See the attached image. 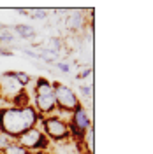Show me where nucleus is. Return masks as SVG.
<instances>
[{"instance_id": "obj_10", "label": "nucleus", "mask_w": 153, "mask_h": 154, "mask_svg": "<svg viewBox=\"0 0 153 154\" xmlns=\"http://www.w3.org/2000/svg\"><path fill=\"white\" fill-rule=\"evenodd\" d=\"M12 33H14V35H19V37L25 38V40L34 38L37 35L35 28H34V26H28V25H14V26H12Z\"/></svg>"}, {"instance_id": "obj_11", "label": "nucleus", "mask_w": 153, "mask_h": 154, "mask_svg": "<svg viewBox=\"0 0 153 154\" xmlns=\"http://www.w3.org/2000/svg\"><path fill=\"white\" fill-rule=\"evenodd\" d=\"M14 40H16V35L11 32V30H5V32H2L0 33V48H9L14 44Z\"/></svg>"}, {"instance_id": "obj_14", "label": "nucleus", "mask_w": 153, "mask_h": 154, "mask_svg": "<svg viewBox=\"0 0 153 154\" xmlns=\"http://www.w3.org/2000/svg\"><path fill=\"white\" fill-rule=\"evenodd\" d=\"M16 138L14 137H11V135H7V133H4V131H0V152L7 147L9 144H12Z\"/></svg>"}, {"instance_id": "obj_18", "label": "nucleus", "mask_w": 153, "mask_h": 154, "mask_svg": "<svg viewBox=\"0 0 153 154\" xmlns=\"http://www.w3.org/2000/svg\"><path fill=\"white\" fill-rule=\"evenodd\" d=\"M92 72H93V70H92V67H85V70H83V72H79V74H77V79H79V81H83V79H86V77L92 75Z\"/></svg>"}, {"instance_id": "obj_13", "label": "nucleus", "mask_w": 153, "mask_h": 154, "mask_svg": "<svg viewBox=\"0 0 153 154\" xmlns=\"http://www.w3.org/2000/svg\"><path fill=\"white\" fill-rule=\"evenodd\" d=\"M12 75H14V79H16L23 88H27L30 82H32V77H30V74H27V72H21V70H19V72H12Z\"/></svg>"}, {"instance_id": "obj_8", "label": "nucleus", "mask_w": 153, "mask_h": 154, "mask_svg": "<svg viewBox=\"0 0 153 154\" xmlns=\"http://www.w3.org/2000/svg\"><path fill=\"white\" fill-rule=\"evenodd\" d=\"M41 49H44V51H48L51 54H57L60 56V53H62V49H65V40L62 37H51V38H46V42L41 46Z\"/></svg>"}, {"instance_id": "obj_5", "label": "nucleus", "mask_w": 153, "mask_h": 154, "mask_svg": "<svg viewBox=\"0 0 153 154\" xmlns=\"http://www.w3.org/2000/svg\"><path fill=\"white\" fill-rule=\"evenodd\" d=\"M16 140L28 152H44V151H49V147H51V142L46 138V135L41 131L39 126H34V128L25 130Z\"/></svg>"}, {"instance_id": "obj_20", "label": "nucleus", "mask_w": 153, "mask_h": 154, "mask_svg": "<svg viewBox=\"0 0 153 154\" xmlns=\"http://www.w3.org/2000/svg\"><path fill=\"white\" fill-rule=\"evenodd\" d=\"M0 56H12V51L5 48H0Z\"/></svg>"}, {"instance_id": "obj_22", "label": "nucleus", "mask_w": 153, "mask_h": 154, "mask_svg": "<svg viewBox=\"0 0 153 154\" xmlns=\"http://www.w3.org/2000/svg\"><path fill=\"white\" fill-rule=\"evenodd\" d=\"M5 30H7V26H5V25H2V23H0V33H2V32H5Z\"/></svg>"}, {"instance_id": "obj_12", "label": "nucleus", "mask_w": 153, "mask_h": 154, "mask_svg": "<svg viewBox=\"0 0 153 154\" xmlns=\"http://www.w3.org/2000/svg\"><path fill=\"white\" fill-rule=\"evenodd\" d=\"M0 154H28V151H27L23 145H19L18 140H14L12 144H9Z\"/></svg>"}, {"instance_id": "obj_4", "label": "nucleus", "mask_w": 153, "mask_h": 154, "mask_svg": "<svg viewBox=\"0 0 153 154\" xmlns=\"http://www.w3.org/2000/svg\"><path fill=\"white\" fill-rule=\"evenodd\" d=\"M53 91H55L57 112L70 114L77 107H81V98L70 86L63 84V82H53Z\"/></svg>"}, {"instance_id": "obj_16", "label": "nucleus", "mask_w": 153, "mask_h": 154, "mask_svg": "<svg viewBox=\"0 0 153 154\" xmlns=\"http://www.w3.org/2000/svg\"><path fill=\"white\" fill-rule=\"evenodd\" d=\"M49 11L46 9H32L30 11V18L32 19H48Z\"/></svg>"}, {"instance_id": "obj_9", "label": "nucleus", "mask_w": 153, "mask_h": 154, "mask_svg": "<svg viewBox=\"0 0 153 154\" xmlns=\"http://www.w3.org/2000/svg\"><path fill=\"white\" fill-rule=\"evenodd\" d=\"M95 131H93V126H90L88 130L85 131V135L81 137V140H79V144H81V147H83V152L85 154H93V151H95V145H93V142H95Z\"/></svg>"}, {"instance_id": "obj_6", "label": "nucleus", "mask_w": 153, "mask_h": 154, "mask_svg": "<svg viewBox=\"0 0 153 154\" xmlns=\"http://www.w3.org/2000/svg\"><path fill=\"white\" fill-rule=\"evenodd\" d=\"M67 125H69V131H70V138L72 140H81V137L85 135V131L93 126V121H92V114L86 110V107H77L74 112H70L67 119Z\"/></svg>"}, {"instance_id": "obj_17", "label": "nucleus", "mask_w": 153, "mask_h": 154, "mask_svg": "<svg viewBox=\"0 0 153 154\" xmlns=\"http://www.w3.org/2000/svg\"><path fill=\"white\" fill-rule=\"evenodd\" d=\"M55 65H57V68L62 74H70V65L69 63H65V61H57Z\"/></svg>"}, {"instance_id": "obj_21", "label": "nucleus", "mask_w": 153, "mask_h": 154, "mask_svg": "<svg viewBox=\"0 0 153 154\" xmlns=\"http://www.w3.org/2000/svg\"><path fill=\"white\" fill-rule=\"evenodd\" d=\"M18 12L21 14V16H30V11L28 9H19Z\"/></svg>"}, {"instance_id": "obj_2", "label": "nucleus", "mask_w": 153, "mask_h": 154, "mask_svg": "<svg viewBox=\"0 0 153 154\" xmlns=\"http://www.w3.org/2000/svg\"><path fill=\"white\" fill-rule=\"evenodd\" d=\"M30 103L39 112L41 117H46L57 112V102H55V91H53V82L46 77H39L34 82V93Z\"/></svg>"}, {"instance_id": "obj_3", "label": "nucleus", "mask_w": 153, "mask_h": 154, "mask_svg": "<svg viewBox=\"0 0 153 154\" xmlns=\"http://www.w3.org/2000/svg\"><path fill=\"white\" fill-rule=\"evenodd\" d=\"M39 128L41 131L46 135L51 144H63L70 138V131H69V125L65 119H62L58 114H51L46 117L39 119Z\"/></svg>"}, {"instance_id": "obj_15", "label": "nucleus", "mask_w": 153, "mask_h": 154, "mask_svg": "<svg viewBox=\"0 0 153 154\" xmlns=\"http://www.w3.org/2000/svg\"><path fill=\"white\" fill-rule=\"evenodd\" d=\"M79 95L86 100H92V95H93L92 84H79Z\"/></svg>"}, {"instance_id": "obj_1", "label": "nucleus", "mask_w": 153, "mask_h": 154, "mask_svg": "<svg viewBox=\"0 0 153 154\" xmlns=\"http://www.w3.org/2000/svg\"><path fill=\"white\" fill-rule=\"evenodd\" d=\"M39 119L41 116L32 103L25 107L5 105L0 109V131L18 138L25 130L37 126Z\"/></svg>"}, {"instance_id": "obj_23", "label": "nucleus", "mask_w": 153, "mask_h": 154, "mask_svg": "<svg viewBox=\"0 0 153 154\" xmlns=\"http://www.w3.org/2000/svg\"><path fill=\"white\" fill-rule=\"evenodd\" d=\"M28 154H51L49 151H44V152H28Z\"/></svg>"}, {"instance_id": "obj_7", "label": "nucleus", "mask_w": 153, "mask_h": 154, "mask_svg": "<svg viewBox=\"0 0 153 154\" xmlns=\"http://www.w3.org/2000/svg\"><path fill=\"white\" fill-rule=\"evenodd\" d=\"M65 26H67L70 32H77L85 26V11H69L67 18H65Z\"/></svg>"}, {"instance_id": "obj_19", "label": "nucleus", "mask_w": 153, "mask_h": 154, "mask_svg": "<svg viewBox=\"0 0 153 154\" xmlns=\"http://www.w3.org/2000/svg\"><path fill=\"white\" fill-rule=\"evenodd\" d=\"M23 53H25L28 58H32V60H39V53L32 51V49H23Z\"/></svg>"}]
</instances>
